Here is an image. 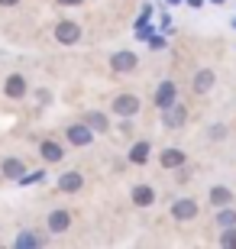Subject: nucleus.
Here are the masks:
<instances>
[{
  "mask_svg": "<svg viewBox=\"0 0 236 249\" xmlns=\"http://www.w3.org/2000/svg\"><path fill=\"white\" fill-rule=\"evenodd\" d=\"M194 213H198V204L191 201V197H182V201L172 204V217L175 220H191Z\"/></svg>",
  "mask_w": 236,
  "mask_h": 249,
  "instance_id": "6",
  "label": "nucleus"
},
{
  "mask_svg": "<svg viewBox=\"0 0 236 249\" xmlns=\"http://www.w3.org/2000/svg\"><path fill=\"white\" fill-rule=\"evenodd\" d=\"M68 227H72L68 211H52V213H49V230H52V233H65Z\"/></svg>",
  "mask_w": 236,
  "mask_h": 249,
  "instance_id": "10",
  "label": "nucleus"
},
{
  "mask_svg": "<svg viewBox=\"0 0 236 249\" xmlns=\"http://www.w3.org/2000/svg\"><path fill=\"white\" fill-rule=\"evenodd\" d=\"M233 223H236V211H230V207H227V211L217 213V227H233Z\"/></svg>",
  "mask_w": 236,
  "mask_h": 249,
  "instance_id": "19",
  "label": "nucleus"
},
{
  "mask_svg": "<svg viewBox=\"0 0 236 249\" xmlns=\"http://www.w3.org/2000/svg\"><path fill=\"white\" fill-rule=\"evenodd\" d=\"M19 0H0V7H17Z\"/></svg>",
  "mask_w": 236,
  "mask_h": 249,
  "instance_id": "24",
  "label": "nucleus"
},
{
  "mask_svg": "<svg viewBox=\"0 0 236 249\" xmlns=\"http://www.w3.org/2000/svg\"><path fill=\"white\" fill-rule=\"evenodd\" d=\"M17 246H19V249L39 246V236H33V233H19V236H17Z\"/></svg>",
  "mask_w": 236,
  "mask_h": 249,
  "instance_id": "20",
  "label": "nucleus"
},
{
  "mask_svg": "<svg viewBox=\"0 0 236 249\" xmlns=\"http://www.w3.org/2000/svg\"><path fill=\"white\" fill-rule=\"evenodd\" d=\"M39 152H42V159H46V162H62V146H58V142H52V139H46V142H42V146H39Z\"/></svg>",
  "mask_w": 236,
  "mask_h": 249,
  "instance_id": "15",
  "label": "nucleus"
},
{
  "mask_svg": "<svg viewBox=\"0 0 236 249\" xmlns=\"http://www.w3.org/2000/svg\"><path fill=\"white\" fill-rule=\"evenodd\" d=\"M58 3H65V7H78L81 0H58Z\"/></svg>",
  "mask_w": 236,
  "mask_h": 249,
  "instance_id": "23",
  "label": "nucleus"
},
{
  "mask_svg": "<svg viewBox=\"0 0 236 249\" xmlns=\"http://www.w3.org/2000/svg\"><path fill=\"white\" fill-rule=\"evenodd\" d=\"M149 46L152 49H165V39L162 36H149Z\"/></svg>",
  "mask_w": 236,
  "mask_h": 249,
  "instance_id": "22",
  "label": "nucleus"
},
{
  "mask_svg": "<svg viewBox=\"0 0 236 249\" xmlns=\"http://www.w3.org/2000/svg\"><path fill=\"white\" fill-rule=\"evenodd\" d=\"M220 243H223V246H236V223H233V227H223Z\"/></svg>",
  "mask_w": 236,
  "mask_h": 249,
  "instance_id": "21",
  "label": "nucleus"
},
{
  "mask_svg": "<svg viewBox=\"0 0 236 249\" xmlns=\"http://www.w3.org/2000/svg\"><path fill=\"white\" fill-rule=\"evenodd\" d=\"M55 39H58V42H65V46H72V42H78V39H81V26H78L74 19H62V23L55 26Z\"/></svg>",
  "mask_w": 236,
  "mask_h": 249,
  "instance_id": "1",
  "label": "nucleus"
},
{
  "mask_svg": "<svg viewBox=\"0 0 236 249\" xmlns=\"http://www.w3.org/2000/svg\"><path fill=\"white\" fill-rule=\"evenodd\" d=\"M110 107H113L117 117H133V113H139V97H136V94H120Z\"/></svg>",
  "mask_w": 236,
  "mask_h": 249,
  "instance_id": "2",
  "label": "nucleus"
},
{
  "mask_svg": "<svg viewBox=\"0 0 236 249\" xmlns=\"http://www.w3.org/2000/svg\"><path fill=\"white\" fill-rule=\"evenodd\" d=\"M136 65H139L136 52H117V55L110 58V68H113L117 74H129V71H136Z\"/></svg>",
  "mask_w": 236,
  "mask_h": 249,
  "instance_id": "3",
  "label": "nucleus"
},
{
  "mask_svg": "<svg viewBox=\"0 0 236 249\" xmlns=\"http://www.w3.org/2000/svg\"><path fill=\"white\" fill-rule=\"evenodd\" d=\"M84 188V178H81V172H65L62 178H58V191H68V194H74V191H81Z\"/></svg>",
  "mask_w": 236,
  "mask_h": 249,
  "instance_id": "7",
  "label": "nucleus"
},
{
  "mask_svg": "<svg viewBox=\"0 0 236 249\" xmlns=\"http://www.w3.org/2000/svg\"><path fill=\"white\" fill-rule=\"evenodd\" d=\"M210 204H214V207L233 204V191H230V188H210Z\"/></svg>",
  "mask_w": 236,
  "mask_h": 249,
  "instance_id": "16",
  "label": "nucleus"
},
{
  "mask_svg": "<svg viewBox=\"0 0 236 249\" xmlns=\"http://www.w3.org/2000/svg\"><path fill=\"white\" fill-rule=\"evenodd\" d=\"M162 113H165V126H168V129H178L184 120H188V107H184V104H178V101H175L172 107H165Z\"/></svg>",
  "mask_w": 236,
  "mask_h": 249,
  "instance_id": "4",
  "label": "nucleus"
},
{
  "mask_svg": "<svg viewBox=\"0 0 236 249\" xmlns=\"http://www.w3.org/2000/svg\"><path fill=\"white\" fill-rule=\"evenodd\" d=\"M133 201H136V207H149L155 201V191L149 185H136L133 188Z\"/></svg>",
  "mask_w": 236,
  "mask_h": 249,
  "instance_id": "14",
  "label": "nucleus"
},
{
  "mask_svg": "<svg viewBox=\"0 0 236 249\" xmlns=\"http://www.w3.org/2000/svg\"><path fill=\"white\" fill-rule=\"evenodd\" d=\"M233 29H236V17H233Z\"/></svg>",
  "mask_w": 236,
  "mask_h": 249,
  "instance_id": "26",
  "label": "nucleus"
},
{
  "mask_svg": "<svg viewBox=\"0 0 236 249\" xmlns=\"http://www.w3.org/2000/svg\"><path fill=\"white\" fill-rule=\"evenodd\" d=\"M214 81H217V74L210 71V68H200V71L194 74V91H198V94H207L210 88H214Z\"/></svg>",
  "mask_w": 236,
  "mask_h": 249,
  "instance_id": "9",
  "label": "nucleus"
},
{
  "mask_svg": "<svg viewBox=\"0 0 236 249\" xmlns=\"http://www.w3.org/2000/svg\"><path fill=\"white\" fill-rule=\"evenodd\" d=\"M168 3H182V0H168Z\"/></svg>",
  "mask_w": 236,
  "mask_h": 249,
  "instance_id": "25",
  "label": "nucleus"
},
{
  "mask_svg": "<svg viewBox=\"0 0 236 249\" xmlns=\"http://www.w3.org/2000/svg\"><path fill=\"white\" fill-rule=\"evenodd\" d=\"M68 139H72L74 146H91V126H88V123H74V126H68Z\"/></svg>",
  "mask_w": 236,
  "mask_h": 249,
  "instance_id": "8",
  "label": "nucleus"
},
{
  "mask_svg": "<svg viewBox=\"0 0 236 249\" xmlns=\"http://www.w3.org/2000/svg\"><path fill=\"white\" fill-rule=\"evenodd\" d=\"M184 159H188V156H184L182 149H165V152H162V168H182Z\"/></svg>",
  "mask_w": 236,
  "mask_h": 249,
  "instance_id": "12",
  "label": "nucleus"
},
{
  "mask_svg": "<svg viewBox=\"0 0 236 249\" xmlns=\"http://www.w3.org/2000/svg\"><path fill=\"white\" fill-rule=\"evenodd\" d=\"M214 3H223V0H214Z\"/></svg>",
  "mask_w": 236,
  "mask_h": 249,
  "instance_id": "27",
  "label": "nucleus"
},
{
  "mask_svg": "<svg viewBox=\"0 0 236 249\" xmlns=\"http://www.w3.org/2000/svg\"><path fill=\"white\" fill-rule=\"evenodd\" d=\"M0 168H3V178H13V181L26 175V168H23L19 159H3V165H0Z\"/></svg>",
  "mask_w": 236,
  "mask_h": 249,
  "instance_id": "13",
  "label": "nucleus"
},
{
  "mask_svg": "<svg viewBox=\"0 0 236 249\" xmlns=\"http://www.w3.org/2000/svg\"><path fill=\"white\" fill-rule=\"evenodd\" d=\"M84 123H88L91 129H97V133H104V129H110V120L104 117V113H97V110L84 113Z\"/></svg>",
  "mask_w": 236,
  "mask_h": 249,
  "instance_id": "17",
  "label": "nucleus"
},
{
  "mask_svg": "<svg viewBox=\"0 0 236 249\" xmlns=\"http://www.w3.org/2000/svg\"><path fill=\"white\" fill-rule=\"evenodd\" d=\"M23 94H26V78H23V74H10L7 78V97L19 101Z\"/></svg>",
  "mask_w": 236,
  "mask_h": 249,
  "instance_id": "11",
  "label": "nucleus"
},
{
  "mask_svg": "<svg viewBox=\"0 0 236 249\" xmlns=\"http://www.w3.org/2000/svg\"><path fill=\"white\" fill-rule=\"evenodd\" d=\"M175 104V81H162L155 88V107L165 110V107H172Z\"/></svg>",
  "mask_w": 236,
  "mask_h": 249,
  "instance_id": "5",
  "label": "nucleus"
},
{
  "mask_svg": "<svg viewBox=\"0 0 236 249\" xmlns=\"http://www.w3.org/2000/svg\"><path fill=\"white\" fill-rule=\"evenodd\" d=\"M145 159H149V142H136V146L129 149V162H136V165H143Z\"/></svg>",
  "mask_w": 236,
  "mask_h": 249,
  "instance_id": "18",
  "label": "nucleus"
}]
</instances>
